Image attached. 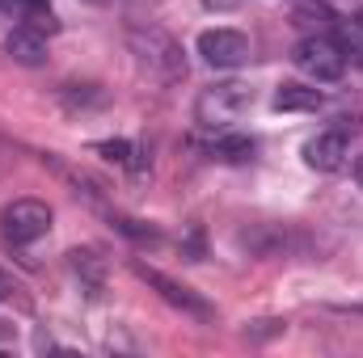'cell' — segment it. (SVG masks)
I'll return each instance as SVG.
<instances>
[{"mask_svg": "<svg viewBox=\"0 0 363 358\" xmlns=\"http://www.w3.org/2000/svg\"><path fill=\"white\" fill-rule=\"evenodd\" d=\"M131 51L148 68V76H157L161 85L186 81V55H182L174 34H165L157 25H140V30H131Z\"/></svg>", "mask_w": 363, "mask_h": 358, "instance_id": "obj_1", "label": "cell"}, {"mask_svg": "<svg viewBox=\"0 0 363 358\" xmlns=\"http://www.w3.org/2000/svg\"><path fill=\"white\" fill-rule=\"evenodd\" d=\"M250 105H254V89H250L245 81H220V85H211V89L199 93L194 118H199L207 131H228Z\"/></svg>", "mask_w": 363, "mask_h": 358, "instance_id": "obj_2", "label": "cell"}, {"mask_svg": "<svg viewBox=\"0 0 363 358\" xmlns=\"http://www.w3.org/2000/svg\"><path fill=\"white\" fill-rule=\"evenodd\" d=\"M0 232L9 245H34L51 232V207L43 198H13L0 211Z\"/></svg>", "mask_w": 363, "mask_h": 358, "instance_id": "obj_3", "label": "cell"}, {"mask_svg": "<svg viewBox=\"0 0 363 358\" xmlns=\"http://www.w3.org/2000/svg\"><path fill=\"white\" fill-rule=\"evenodd\" d=\"M291 64H296L304 76H313L317 85H334V81L342 76V68H347V55L338 51V42H334V38L308 34V38H300V42H296Z\"/></svg>", "mask_w": 363, "mask_h": 358, "instance_id": "obj_4", "label": "cell"}, {"mask_svg": "<svg viewBox=\"0 0 363 358\" xmlns=\"http://www.w3.org/2000/svg\"><path fill=\"white\" fill-rule=\"evenodd\" d=\"M199 55L211 64V68H241L250 59V38L241 30H228V25H216V30H203L199 34Z\"/></svg>", "mask_w": 363, "mask_h": 358, "instance_id": "obj_5", "label": "cell"}, {"mask_svg": "<svg viewBox=\"0 0 363 358\" xmlns=\"http://www.w3.org/2000/svg\"><path fill=\"white\" fill-rule=\"evenodd\" d=\"M131 270H135V278H144L148 287H157L161 291V299L165 304H174V308H182L186 316H194V321H211L216 312H211V304L203 299V295H194L190 287H182V282H174V278H165L161 270L144 266V262H131Z\"/></svg>", "mask_w": 363, "mask_h": 358, "instance_id": "obj_6", "label": "cell"}, {"mask_svg": "<svg viewBox=\"0 0 363 358\" xmlns=\"http://www.w3.org/2000/svg\"><path fill=\"white\" fill-rule=\"evenodd\" d=\"M304 165L317 173H338L347 165V131H321L304 144Z\"/></svg>", "mask_w": 363, "mask_h": 358, "instance_id": "obj_7", "label": "cell"}, {"mask_svg": "<svg viewBox=\"0 0 363 358\" xmlns=\"http://www.w3.org/2000/svg\"><path fill=\"white\" fill-rule=\"evenodd\" d=\"M4 51H9V59L21 64V68H38V64H47V38L34 34L30 25H13V30L4 34Z\"/></svg>", "mask_w": 363, "mask_h": 358, "instance_id": "obj_8", "label": "cell"}, {"mask_svg": "<svg viewBox=\"0 0 363 358\" xmlns=\"http://www.w3.org/2000/svg\"><path fill=\"white\" fill-rule=\"evenodd\" d=\"M274 110L283 114H300V110H317L321 105V89H308V85H296V81H283L271 97Z\"/></svg>", "mask_w": 363, "mask_h": 358, "instance_id": "obj_9", "label": "cell"}, {"mask_svg": "<svg viewBox=\"0 0 363 358\" xmlns=\"http://www.w3.org/2000/svg\"><path fill=\"white\" fill-rule=\"evenodd\" d=\"M68 258H72V270H77V278H81L85 287H93V291H97V287H101V278H106V262H101L93 249H72Z\"/></svg>", "mask_w": 363, "mask_h": 358, "instance_id": "obj_10", "label": "cell"}, {"mask_svg": "<svg viewBox=\"0 0 363 358\" xmlns=\"http://www.w3.org/2000/svg\"><path fill=\"white\" fill-rule=\"evenodd\" d=\"M60 101L68 110H93V105H106V93L97 89V85H64Z\"/></svg>", "mask_w": 363, "mask_h": 358, "instance_id": "obj_11", "label": "cell"}, {"mask_svg": "<svg viewBox=\"0 0 363 358\" xmlns=\"http://www.w3.org/2000/svg\"><path fill=\"white\" fill-rule=\"evenodd\" d=\"M334 42H338V51L351 59H359L363 64V21H338V30H334Z\"/></svg>", "mask_w": 363, "mask_h": 358, "instance_id": "obj_12", "label": "cell"}, {"mask_svg": "<svg viewBox=\"0 0 363 358\" xmlns=\"http://www.w3.org/2000/svg\"><path fill=\"white\" fill-rule=\"evenodd\" d=\"M21 25H30V30H34V34H43V38L60 34V21H55L51 4H43V8H26V13H21Z\"/></svg>", "mask_w": 363, "mask_h": 358, "instance_id": "obj_13", "label": "cell"}, {"mask_svg": "<svg viewBox=\"0 0 363 358\" xmlns=\"http://www.w3.org/2000/svg\"><path fill=\"white\" fill-rule=\"evenodd\" d=\"M211 148H216L224 161H250V156H254V144H250V139H241V135H224V131L216 135Z\"/></svg>", "mask_w": 363, "mask_h": 358, "instance_id": "obj_14", "label": "cell"}, {"mask_svg": "<svg viewBox=\"0 0 363 358\" xmlns=\"http://www.w3.org/2000/svg\"><path fill=\"white\" fill-rule=\"evenodd\" d=\"M114 224H118V232H127V236H135V241H157V232H152V228H144L140 219H127V215H114Z\"/></svg>", "mask_w": 363, "mask_h": 358, "instance_id": "obj_15", "label": "cell"}, {"mask_svg": "<svg viewBox=\"0 0 363 358\" xmlns=\"http://www.w3.org/2000/svg\"><path fill=\"white\" fill-rule=\"evenodd\" d=\"M9 291H13V282H9V274L0 270V299H9Z\"/></svg>", "mask_w": 363, "mask_h": 358, "instance_id": "obj_16", "label": "cell"}, {"mask_svg": "<svg viewBox=\"0 0 363 358\" xmlns=\"http://www.w3.org/2000/svg\"><path fill=\"white\" fill-rule=\"evenodd\" d=\"M355 181L363 185V156H355Z\"/></svg>", "mask_w": 363, "mask_h": 358, "instance_id": "obj_17", "label": "cell"}, {"mask_svg": "<svg viewBox=\"0 0 363 358\" xmlns=\"http://www.w3.org/2000/svg\"><path fill=\"white\" fill-rule=\"evenodd\" d=\"M93 4H101V0H93Z\"/></svg>", "mask_w": 363, "mask_h": 358, "instance_id": "obj_18", "label": "cell"}]
</instances>
